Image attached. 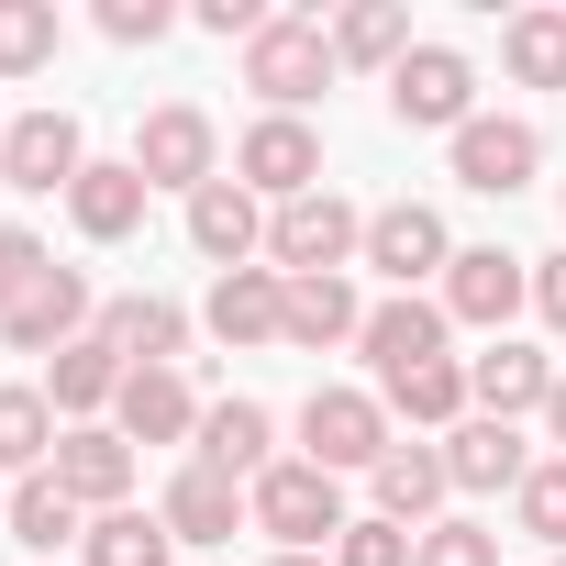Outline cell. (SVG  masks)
Here are the masks:
<instances>
[{
  "label": "cell",
  "mask_w": 566,
  "mask_h": 566,
  "mask_svg": "<svg viewBox=\"0 0 566 566\" xmlns=\"http://www.w3.org/2000/svg\"><path fill=\"white\" fill-rule=\"evenodd\" d=\"M244 511H255V533H277V555L345 544V478H323L312 455H277V467L244 489Z\"/></svg>",
  "instance_id": "1"
},
{
  "label": "cell",
  "mask_w": 566,
  "mask_h": 566,
  "mask_svg": "<svg viewBox=\"0 0 566 566\" xmlns=\"http://www.w3.org/2000/svg\"><path fill=\"white\" fill-rule=\"evenodd\" d=\"M244 90H255L266 112L323 101V90H334V34H323V23H301V12H277V23L244 45Z\"/></svg>",
  "instance_id": "2"
},
{
  "label": "cell",
  "mask_w": 566,
  "mask_h": 566,
  "mask_svg": "<svg viewBox=\"0 0 566 566\" xmlns=\"http://www.w3.org/2000/svg\"><path fill=\"white\" fill-rule=\"evenodd\" d=\"M266 255H277V277H345V255H367V211L312 189V200H290L266 222Z\"/></svg>",
  "instance_id": "3"
},
{
  "label": "cell",
  "mask_w": 566,
  "mask_h": 566,
  "mask_svg": "<svg viewBox=\"0 0 566 566\" xmlns=\"http://www.w3.org/2000/svg\"><path fill=\"white\" fill-rule=\"evenodd\" d=\"M301 455H312L323 478L378 467V455H389V400H378V389H312V400H301Z\"/></svg>",
  "instance_id": "4"
},
{
  "label": "cell",
  "mask_w": 566,
  "mask_h": 566,
  "mask_svg": "<svg viewBox=\"0 0 566 566\" xmlns=\"http://www.w3.org/2000/svg\"><path fill=\"white\" fill-rule=\"evenodd\" d=\"M233 178L255 189V200H312L323 189V134L301 123V112H266V123H244V145H233Z\"/></svg>",
  "instance_id": "5"
},
{
  "label": "cell",
  "mask_w": 566,
  "mask_h": 566,
  "mask_svg": "<svg viewBox=\"0 0 566 566\" xmlns=\"http://www.w3.org/2000/svg\"><path fill=\"white\" fill-rule=\"evenodd\" d=\"M467 101H478V67H467L455 45H411V56L389 67V112H400L411 134H467V123H478Z\"/></svg>",
  "instance_id": "6"
},
{
  "label": "cell",
  "mask_w": 566,
  "mask_h": 566,
  "mask_svg": "<svg viewBox=\"0 0 566 566\" xmlns=\"http://www.w3.org/2000/svg\"><path fill=\"white\" fill-rule=\"evenodd\" d=\"M211 156H222V134H211V112H200V101H167V112H145V134H134L145 189H189V200H200V189L222 178Z\"/></svg>",
  "instance_id": "7"
},
{
  "label": "cell",
  "mask_w": 566,
  "mask_h": 566,
  "mask_svg": "<svg viewBox=\"0 0 566 566\" xmlns=\"http://www.w3.org/2000/svg\"><path fill=\"white\" fill-rule=\"evenodd\" d=\"M522 301H533V255H500V244H455V266H444V323H478V334H500Z\"/></svg>",
  "instance_id": "8"
},
{
  "label": "cell",
  "mask_w": 566,
  "mask_h": 566,
  "mask_svg": "<svg viewBox=\"0 0 566 566\" xmlns=\"http://www.w3.org/2000/svg\"><path fill=\"white\" fill-rule=\"evenodd\" d=\"M78 511H134V444L112 433V422H67L56 433V467H45Z\"/></svg>",
  "instance_id": "9"
},
{
  "label": "cell",
  "mask_w": 566,
  "mask_h": 566,
  "mask_svg": "<svg viewBox=\"0 0 566 566\" xmlns=\"http://www.w3.org/2000/svg\"><path fill=\"white\" fill-rule=\"evenodd\" d=\"M367 266L389 277V290H411V277L455 266V244H444V211H433V200H389V211H367Z\"/></svg>",
  "instance_id": "10"
},
{
  "label": "cell",
  "mask_w": 566,
  "mask_h": 566,
  "mask_svg": "<svg viewBox=\"0 0 566 566\" xmlns=\"http://www.w3.org/2000/svg\"><path fill=\"white\" fill-rule=\"evenodd\" d=\"M533 167H544V134H533V123H500V112H478V123L455 134V178H467L478 200H511V189H533Z\"/></svg>",
  "instance_id": "11"
},
{
  "label": "cell",
  "mask_w": 566,
  "mask_h": 566,
  "mask_svg": "<svg viewBox=\"0 0 566 566\" xmlns=\"http://www.w3.org/2000/svg\"><path fill=\"white\" fill-rule=\"evenodd\" d=\"M78 334H101V323H90V277H78V266H45V277H34V301L0 323V345H12V356H67Z\"/></svg>",
  "instance_id": "12"
},
{
  "label": "cell",
  "mask_w": 566,
  "mask_h": 566,
  "mask_svg": "<svg viewBox=\"0 0 566 566\" xmlns=\"http://www.w3.org/2000/svg\"><path fill=\"white\" fill-rule=\"evenodd\" d=\"M0 178H12V189H78V178H90L78 112H23L12 145H0Z\"/></svg>",
  "instance_id": "13"
},
{
  "label": "cell",
  "mask_w": 566,
  "mask_h": 566,
  "mask_svg": "<svg viewBox=\"0 0 566 566\" xmlns=\"http://www.w3.org/2000/svg\"><path fill=\"white\" fill-rule=\"evenodd\" d=\"M444 334H455V323H444V301L400 290V301H378V312H367V334H356V345H367V367H378V378H400V367H433V356H444Z\"/></svg>",
  "instance_id": "14"
},
{
  "label": "cell",
  "mask_w": 566,
  "mask_h": 566,
  "mask_svg": "<svg viewBox=\"0 0 566 566\" xmlns=\"http://www.w3.org/2000/svg\"><path fill=\"white\" fill-rule=\"evenodd\" d=\"M112 433H123V444H189V433H200L189 378H178V367H134L123 400H112Z\"/></svg>",
  "instance_id": "15"
},
{
  "label": "cell",
  "mask_w": 566,
  "mask_h": 566,
  "mask_svg": "<svg viewBox=\"0 0 566 566\" xmlns=\"http://www.w3.org/2000/svg\"><path fill=\"white\" fill-rule=\"evenodd\" d=\"M222 345H277V323H290V277L277 266H233V277H211V312H200Z\"/></svg>",
  "instance_id": "16"
},
{
  "label": "cell",
  "mask_w": 566,
  "mask_h": 566,
  "mask_svg": "<svg viewBox=\"0 0 566 566\" xmlns=\"http://www.w3.org/2000/svg\"><path fill=\"white\" fill-rule=\"evenodd\" d=\"M123 378H134V367H123V345H112V334H78L67 356H45V400H56L67 422H101V411L123 400Z\"/></svg>",
  "instance_id": "17"
},
{
  "label": "cell",
  "mask_w": 566,
  "mask_h": 566,
  "mask_svg": "<svg viewBox=\"0 0 566 566\" xmlns=\"http://www.w3.org/2000/svg\"><path fill=\"white\" fill-rule=\"evenodd\" d=\"M467 400H478L489 422H522V411H544V400H555V356H533V345H511V334H500V345L467 367Z\"/></svg>",
  "instance_id": "18"
},
{
  "label": "cell",
  "mask_w": 566,
  "mask_h": 566,
  "mask_svg": "<svg viewBox=\"0 0 566 566\" xmlns=\"http://www.w3.org/2000/svg\"><path fill=\"white\" fill-rule=\"evenodd\" d=\"M189 244H200V255L233 277V266L266 244V211H255V189H244V178H211V189L189 200Z\"/></svg>",
  "instance_id": "19"
},
{
  "label": "cell",
  "mask_w": 566,
  "mask_h": 566,
  "mask_svg": "<svg viewBox=\"0 0 566 566\" xmlns=\"http://www.w3.org/2000/svg\"><path fill=\"white\" fill-rule=\"evenodd\" d=\"M444 478H455V489H522V478H533V444H522L511 422L467 411V422L444 433Z\"/></svg>",
  "instance_id": "20"
},
{
  "label": "cell",
  "mask_w": 566,
  "mask_h": 566,
  "mask_svg": "<svg viewBox=\"0 0 566 566\" xmlns=\"http://www.w3.org/2000/svg\"><path fill=\"white\" fill-rule=\"evenodd\" d=\"M367 478H378V522H400V533H433V500L455 489L444 478V444H389Z\"/></svg>",
  "instance_id": "21"
},
{
  "label": "cell",
  "mask_w": 566,
  "mask_h": 566,
  "mask_svg": "<svg viewBox=\"0 0 566 566\" xmlns=\"http://www.w3.org/2000/svg\"><path fill=\"white\" fill-rule=\"evenodd\" d=\"M233 522H255L244 511V478H222V467H178V489H167V533L178 544H233Z\"/></svg>",
  "instance_id": "22"
},
{
  "label": "cell",
  "mask_w": 566,
  "mask_h": 566,
  "mask_svg": "<svg viewBox=\"0 0 566 566\" xmlns=\"http://www.w3.org/2000/svg\"><path fill=\"white\" fill-rule=\"evenodd\" d=\"M266 444H277V422H266L255 400H211V411H200V467H222V478H244V489H255V478L277 467Z\"/></svg>",
  "instance_id": "23"
},
{
  "label": "cell",
  "mask_w": 566,
  "mask_h": 566,
  "mask_svg": "<svg viewBox=\"0 0 566 566\" xmlns=\"http://www.w3.org/2000/svg\"><path fill=\"white\" fill-rule=\"evenodd\" d=\"M356 334H367V312H356L345 277H290V323H277V345L323 356V345H356Z\"/></svg>",
  "instance_id": "24"
},
{
  "label": "cell",
  "mask_w": 566,
  "mask_h": 566,
  "mask_svg": "<svg viewBox=\"0 0 566 566\" xmlns=\"http://www.w3.org/2000/svg\"><path fill=\"white\" fill-rule=\"evenodd\" d=\"M101 334L123 345V367H178L189 312H178V301H156V290H134V301H112V312H101Z\"/></svg>",
  "instance_id": "25"
},
{
  "label": "cell",
  "mask_w": 566,
  "mask_h": 566,
  "mask_svg": "<svg viewBox=\"0 0 566 566\" xmlns=\"http://www.w3.org/2000/svg\"><path fill=\"white\" fill-rule=\"evenodd\" d=\"M56 433H67V422H56L45 389H0V478H12V489L56 467Z\"/></svg>",
  "instance_id": "26"
},
{
  "label": "cell",
  "mask_w": 566,
  "mask_h": 566,
  "mask_svg": "<svg viewBox=\"0 0 566 566\" xmlns=\"http://www.w3.org/2000/svg\"><path fill=\"white\" fill-rule=\"evenodd\" d=\"M67 211H78L90 244H123V233L145 222V167H134V156H123V167H90V178L67 189Z\"/></svg>",
  "instance_id": "27"
},
{
  "label": "cell",
  "mask_w": 566,
  "mask_h": 566,
  "mask_svg": "<svg viewBox=\"0 0 566 566\" xmlns=\"http://www.w3.org/2000/svg\"><path fill=\"white\" fill-rule=\"evenodd\" d=\"M400 56H411V12L400 0H356L334 23V67H400Z\"/></svg>",
  "instance_id": "28"
},
{
  "label": "cell",
  "mask_w": 566,
  "mask_h": 566,
  "mask_svg": "<svg viewBox=\"0 0 566 566\" xmlns=\"http://www.w3.org/2000/svg\"><path fill=\"white\" fill-rule=\"evenodd\" d=\"M0 533L34 544V555H56V544H78L90 522H78V500H67L56 478H23V489H12V511H0Z\"/></svg>",
  "instance_id": "29"
},
{
  "label": "cell",
  "mask_w": 566,
  "mask_h": 566,
  "mask_svg": "<svg viewBox=\"0 0 566 566\" xmlns=\"http://www.w3.org/2000/svg\"><path fill=\"white\" fill-rule=\"evenodd\" d=\"M378 400H389V411H411V422H444V433H455V422H467V367H455V356L400 367V378H378Z\"/></svg>",
  "instance_id": "30"
},
{
  "label": "cell",
  "mask_w": 566,
  "mask_h": 566,
  "mask_svg": "<svg viewBox=\"0 0 566 566\" xmlns=\"http://www.w3.org/2000/svg\"><path fill=\"white\" fill-rule=\"evenodd\" d=\"M500 56H511L522 90H566V12H511Z\"/></svg>",
  "instance_id": "31"
},
{
  "label": "cell",
  "mask_w": 566,
  "mask_h": 566,
  "mask_svg": "<svg viewBox=\"0 0 566 566\" xmlns=\"http://www.w3.org/2000/svg\"><path fill=\"white\" fill-rule=\"evenodd\" d=\"M78 544H90V566H167L178 533H167V511H101Z\"/></svg>",
  "instance_id": "32"
},
{
  "label": "cell",
  "mask_w": 566,
  "mask_h": 566,
  "mask_svg": "<svg viewBox=\"0 0 566 566\" xmlns=\"http://www.w3.org/2000/svg\"><path fill=\"white\" fill-rule=\"evenodd\" d=\"M56 67V0H0V78Z\"/></svg>",
  "instance_id": "33"
},
{
  "label": "cell",
  "mask_w": 566,
  "mask_h": 566,
  "mask_svg": "<svg viewBox=\"0 0 566 566\" xmlns=\"http://www.w3.org/2000/svg\"><path fill=\"white\" fill-rule=\"evenodd\" d=\"M511 511H522V533H533L544 555H566V455H544V467L511 489Z\"/></svg>",
  "instance_id": "34"
},
{
  "label": "cell",
  "mask_w": 566,
  "mask_h": 566,
  "mask_svg": "<svg viewBox=\"0 0 566 566\" xmlns=\"http://www.w3.org/2000/svg\"><path fill=\"white\" fill-rule=\"evenodd\" d=\"M411 566H500V533H489V522H433V533L411 544Z\"/></svg>",
  "instance_id": "35"
},
{
  "label": "cell",
  "mask_w": 566,
  "mask_h": 566,
  "mask_svg": "<svg viewBox=\"0 0 566 566\" xmlns=\"http://www.w3.org/2000/svg\"><path fill=\"white\" fill-rule=\"evenodd\" d=\"M45 266H56V255H45L34 233H12V222H0V323L34 301V277H45Z\"/></svg>",
  "instance_id": "36"
},
{
  "label": "cell",
  "mask_w": 566,
  "mask_h": 566,
  "mask_svg": "<svg viewBox=\"0 0 566 566\" xmlns=\"http://www.w3.org/2000/svg\"><path fill=\"white\" fill-rule=\"evenodd\" d=\"M411 544H422V533H400V522H378V511H367V522H345L334 566H411Z\"/></svg>",
  "instance_id": "37"
},
{
  "label": "cell",
  "mask_w": 566,
  "mask_h": 566,
  "mask_svg": "<svg viewBox=\"0 0 566 566\" xmlns=\"http://www.w3.org/2000/svg\"><path fill=\"white\" fill-rule=\"evenodd\" d=\"M167 23H178L167 0H101V34H112V45H156Z\"/></svg>",
  "instance_id": "38"
},
{
  "label": "cell",
  "mask_w": 566,
  "mask_h": 566,
  "mask_svg": "<svg viewBox=\"0 0 566 566\" xmlns=\"http://www.w3.org/2000/svg\"><path fill=\"white\" fill-rule=\"evenodd\" d=\"M533 312L566 334V255H533Z\"/></svg>",
  "instance_id": "39"
},
{
  "label": "cell",
  "mask_w": 566,
  "mask_h": 566,
  "mask_svg": "<svg viewBox=\"0 0 566 566\" xmlns=\"http://www.w3.org/2000/svg\"><path fill=\"white\" fill-rule=\"evenodd\" d=\"M544 433H555V444H566V378H555V400H544Z\"/></svg>",
  "instance_id": "40"
},
{
  "label": "cell",
  "mask_w": 566,
  "mask_h": 566,
  "mask_svg": "<svg viewBox=\"0 0 566 566\" xmlns=\"http://www.w3.org/2000/svg\"><path fill=\"white\" fill-rule=\"evenodd\" d=\"M266 566H323V555H266Z\"/></svg>",
  "instance_id": "41"
},
{
  "label": "cell",
  "mask_w": 566,
  "mask_h": 566,
  "mask_svg": "<svg viewBox=\"0 0 566 566\" xmlns=\"http://www.w3.org/2000/svg\"><path fill=\"white\" fill-rule=\"evenodd\" d=\"M0 145H12V123H0Z\"/></svg>",
  "instance_id": "42"
},
{
  "label": "cell",
  "mask_w": 566,
  "mask_h": 566,
  "mask_svg": "<svg viewBox=\"0 0 566 566\" xmlns=\"http://www.w3.org/2000/svg\"><path fill=\"white\" fill-rule=\"evenodd\" d=\"M0 511H12V500H0Z\"/></svg>",
  "instance_id": "43"
},
{
  "label": "cell",
  "mask_w": 566,
  "mask_h": 566,
  "mask_svg": "<svg viewBox=\"0 0 566 566\" xmlns=\"http://www.w3.org/2000/svg\"><path fill=\"white\" fill-rule=\"evenodd\" d=\"M555 566H566V555H555Z\"/></svg>",
  "instance_id": "44"
}]
</instances>
